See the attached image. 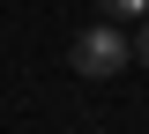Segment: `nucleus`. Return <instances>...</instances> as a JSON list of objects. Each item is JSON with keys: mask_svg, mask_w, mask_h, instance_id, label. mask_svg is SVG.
<instances>
[{"mask_svg": "<svg viewBox=\"0 0 149 134\" xmlns=\"http://www.w3.org/2000/svg\"><path fill=\"white\" fill-rule=\"evenodd\" d=\"M127 60H134V45L119 37V22H112V15L97 22V30H82V37L67 45V67H74V75H90V82H104V75H119Z\"/></svg>", "mask_w": 149, "mask_h": 134, "instance_id": "obj_1", "label": "nucleus"}, {"mask_svg": "<svg viewBox=\"0 0 149 134\" xmlns=\"http://www.w3.org/2000/svg\"><path fill=\"white\" fill-rule=\"evenodd\" d=\"M97 8H104V15H112V22H119V15H142L149 0H97Z\"/></svg>", "mask_w": 149, "mask_h": 134, "instance_id": "obj_2", "label": "nucleus"}, {"mask_svg": "<svg viewBox=\"0 0 149 134\" xmlns=\"http://www.w3.org/2000/svg\"><path fill=\"white\" fill-rule=\"evenodd\" d=\"M127 45H134V60L149 67V22H142V37H127Z\"/></svg>", "mask_w": 149, "mask_h": 134, "instance_id": "obj_3", "label": "nucleus"}]
</instances>
